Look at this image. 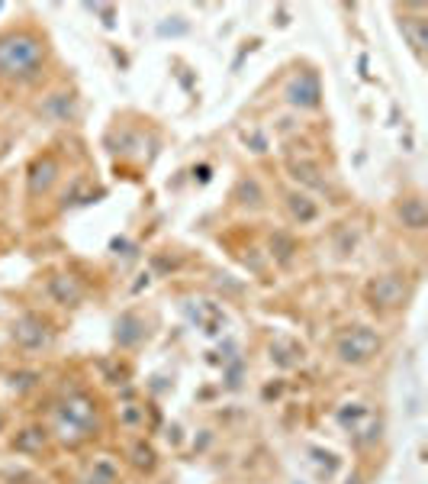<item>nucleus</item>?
<instances>
[{"instance_id": "obj_1", "label": "nucleus", "mask_w": 428, "mask_h": 484, "mask_svg": "<svg viewBox=\"0 0 428 484\" xmlns=\"http://www.w3.org/2000/svg\"><path fill=\"white\" fill-rule=\"evenodd\" d=\"M42 61V46L32 36H7L0 39V71L10 78H30Z\"/></svg>"}]
</instances>
